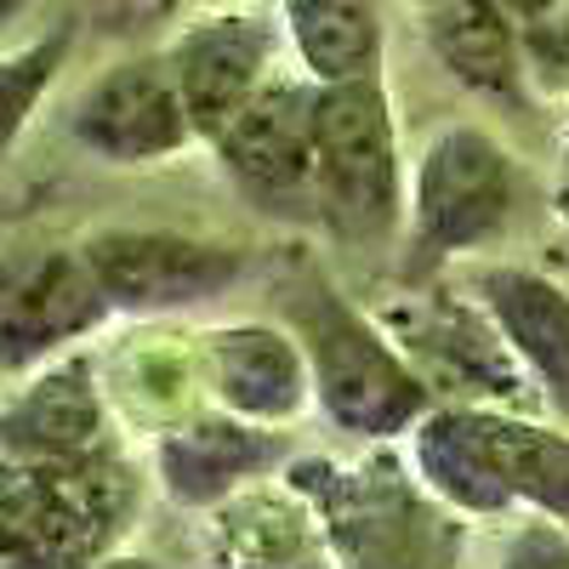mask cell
I'll use <instances>...</instances> for the list:
<instances>
[{"label":"cell","mask_w":569,"mask_h":569,"mask_svg":"<svg viewBox=\"0 0 569 569\" xmlns=\"http://www.w3.org/2000/svg\"><path fill=\"white\" fill-rule=\"evenodd\" d=\"M91 450H109V410L86 359L46 365L40 382L0 416V461H63Z\"/></svg>","instance_id":"2e32d148"},{"label":"cell","mask_w":569,"mask_h":569,"mask_svg":"<svg viewBox=\"0 0 569 569\" xmlns=\"http://www.w3.org/2000/svg\"><path fill=\"white\" fill-rule=\"evenodd\" d=\"M273 52H279L273 23L246 18V12L194 23L166 52L171 69H177L182 103H188V120H194V137L200 142H211L273 80Z\"/></svg>","instance_id":"5bb4252c"},{"label":"cell","mask_w":569,"mask_h":569,"mask_svg":"<svg viewBox=\"0 0 569 569\" xmlns=\"http://www.w3.org/2000/svg\"><path fill=\"white\" fill-rule=\"evenodd\" d=\"M427 40L456 86L490 103H530V63L496 0H427Z\"/></svg>","instance_id":"e0dca14e"},{"label":"cell","mask_w":569,"mask_h":569,"mask_svg":"<svg viewBox=\"0 0 569 569\" xmlns=\"http://www.w3.org/2000/svg\"><path fill=\"white\" fill-rule=\"evenodd\" d=\"M325 530L337 569H461L467 518L416 479L399 445H370L365 456L297 450L279 467Z\"/></svg>","instance_id":"7a4b0ae2"},{"label":"cell","mask_w":569,"mask_h":569,"mask_svg":"<svg viewBox=\"0 0 569 569\" xmlns=\"http://www.w3.org/2000/svg\"><path fill=\"white\" fill-rule=\"evenodd\" d=\"M206 569H337V558L313 507L284 479H262L211 512Z\"/></svg>","instance_id":"9a60e30c"},{"label":"cell","mask_w":569,"mask_h":569,"mask_svg":"<svg viewBox=\"0 0 569 569\" xmlns=\"http://www.w3.org/2000/svg\"><path fill=\"white\" fill-rule=\"evenodd\" d=\"M558 177H563V200H569V126L558 137Z\"/></svg>","instance_id":"7402d4cb"},{"label":"cell","mask_w":569,"mask_h":569,"mask_svg":"<svg viewBox=\"0 0 569 569\" xmlns=\"http://www.w3.org/2000/svg\"><path fill=\"white\" fill-rule=\"evenodd\" d=\"M86 246H23L0 257V370H40L109 325Z\"/></svg>","instance_id":"ba28073f"},{"label":"cell","mask_w":569,"mask_h":569,"mask_svg":"<svg viewBox=\"0 0 569 569\" xmlns=\"http://www.w3.org/2000/svg\"><path fill=\"white\" fill-rule=\"evenodd\" d=\"M206 405L262 427H291L313 410V376L284 319H228L194 337Z\"/></svg>","instance_id":"8fae6325"},{"label":"cell","mask_w":569,"mask_h":569,"mask_svg":"<svg viewBox=\"0 0 569 569\" xmlns=\"http://www.w3.org/2000/svg\"><path fill=\"white\" fill-rule=\"evenodd\" d=\"M279 319L297 330L313 376V410L337 433L359 445H405L410 427L439 405L433 382L405 353V342L330 279H297L284 291Z\"/></svg>","instance_id":"3957f363"},{"label":"cell","mask_w":569,"mask_h":569,"mask_svg":"<svg viewBox=\"0 0 569 569\" xmlns=\"http://www.w3.org/2000/svg\"><path fill=\"white\" fill-rule=\"evenodd\" d=\"M421 7H427V0H421Z\"/></svg>","instance_id":"cb8c5ba5"},{"label":"cell","mask_w":569,"mask_h":569,"mask_svg":"<svg viewBox=\"0 0 569 569\" xmlns=\"http://www.w3.org/2000/svg\"><path fill=\"white\" fill-rule=\"evenodd\" d=\"M393 337L405 342V353L421 365V376L439 388H461V405H525L530 376L518 370V359L507 353L501 330L485 319V308L472 297H416V308L388 313L382 319Z\"/></svg>","instance_id":"7c38bea8"},{"label":"cell","mask_w":569,"mask_h":569,"mask_svg":"<svg viewBox=\"0 0 569 569\" xmlns=\"http://www.w3.org/2000/svg\"><path fill=\"white\" fill-rule=\"evenodd\" d=\"M284 34L313 86L382 74V18L376 0H284Z\"/></svg>","instance_id":"ac0fdd59"},{"label":"cell","mask_w":569,"mask_h":569,"mask_svg":"<svg viewBox=\"0 0 569 569\" xmlns=\"http://www.w3.org/2000/svg\"><path fill=\"white\" fill-rule=\"evenodd\" d=\"M313 149H319V217L353 240H388L405 228L410 160L399 149V120L382 74L313 91Z\"/></svg>","instance_id":"277c9868"},{"label":"cell","mask_w":569,"mask_h":569,"mask_svg":"<svg viewBox=\"0 0 569 569\" xmlns=\"http://www.w3.org/2000/svg\"><path fill=\"white\" fill-rule=\"evenodd\" d=\"M467 297L501 330L536 399L569 421V284L530 262H479L467 268Z\"/></svg>","instance_id":"4fadbf2b"},{"label":"cell","mask_w":569,"mask_h":569,"mask_svg":"<svg viewBox=\"0 0 569 569\" xmlns=\"http://www.w3.org/2000/svg\"><path fill=\"white\" fill-rule=\"evenodd\" d=\"M490 569H569V525L547 512H518Z\"/></svg>","instance_id":"ffe728a7"},{"label":"cell","mask_w":569,"mask_h":569,"mask_svg":"<svg viewBox=\"0 0 569 569\" xmlns=\"http://www.w3.org/2000/svg\"><path fill=\"white\" fill-rule=\"evenodd\" d=\"M23 7H29V0H0V23H12Z\"/></svg>","instance_id":"603a6c76"},{"label":"cell","mask_w":569,"mask_h":569,"mask_svg":"<svg viewBox=\"0 0 569 569\" xmlns=\"http://www.w3.org/2000/svg\"><path fill=\"white\" fill-rule=\"evenodd\" d=\"M518 217V160L490 126L450 120L410 160L405 233L427 262H456L496 246Z\"/></svg>","instance_id":"5b68a950"},{"label":"cell","mask_w":569,"mask_h":569,"mask_svg":"<svg viewBox=\"0 0 569 569\" xmlns=\"http://www.w3.org/2000/svg\"><path fill=\"white\" fill-rule=\"evenodd\" d=\"M86 569H160V563H149V558H120V552H103L98 563H86Z\"/></svg>","instance_id":"44dd1931"},{"label":"cell","mask_w":569,"mask_h":569,"mask_svg":"<svg viewBox=\"0 0 569 569\" xmlns=\"http://www.w3.org/2000/svg\"><path fill=\"white\" fill-rule=\"evenodd\" d=\"M69 131L103 166H166L194 137L171 58H126L80 91Z\"/></svg>","instance_id":"30bf717a"},{"label":"cell","mask_w":569,"mask_h":569,"mask_svg":"<svg viewBox=\"0 0 569 569\" xmlns=\"http://www.w3.org/2000/svg\"><path fill=\"white\" fill-rule=\"evenodd\" d=\"M297 456L284 427H262L246 416H228L200 405L154 433V479L188 512H217L240 490L279 479V467Z\"/></svg>","instance_id":"9c48e42d"},{"label":"cell","mask_w":569,"mask_h":569,"mask_svg":"<svg viewBox=\"0 0 569 569\" xmlns=\"http://www.w3.org/2000/svg\"><path fill=\"white\" fill-rule=\"evenodd\" d=\"M69 40L74 34L58 29V34L29 40V46H18V52L0 58V154L23 137V126L34 120L40 98L52 91V80H58V69L69 58Z\"/></svg>","instance_id":"d6986e66"},{"label":"cell","mask_w":569,"mask_h":569,"mask_svg":"<svg viewBox=\"0 0 569 569\" xmlns=\"http://www.w3.org/2000/svg\"><path fill=\"white\" fill-rule=\"evenodd\" d=\"M80 246H86V262L98 273L109 308L137 313V319H171V313L211 308L251 273L246 246L206 240V233H177V228H103Z\"/></svg>","instance_id":"8992f818"},{"label":"cell","mask_w":569,"mask_h":569,"mask_svg":"<svg viewBox=\"0 0 569 569\" xmlns=\"http://www.w3.org/2000/svg\"><path fill=\"white\" fill-rule=\"evenodd\" d=\"M405 456L467 525H512L518 512L569 525V421H541L525 405L439 399L410 427Z\"/></svg>","instance_id":"6da1fadb"},{"label":"cell","mask_w":569,"mask_h":569,"mask_svg":"<svg viewBox=\"0 0 569 569\" xmlns=\"http://www.w3.org/2000/svg\"><path fill=\"white\" fill-rule=\"evenodd\" d=\"M313 80H268L206 149L217 154L233 194L268 217L319 211V149H313Z\"/></svg>","instance_id":"52a82bcc"}]
</instances>
